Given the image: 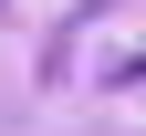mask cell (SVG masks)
<instances>
[{
    "mask_svg": "<svg viewBox=\"0 0 146 136\" xmlns=\"http://www.w3.org/2000/svg\"><path fill=\"white\" fill-rule=\"evenodd\" d=\"M115 84H136V94H146V63H125V73H115Z\"/></svg>",
    "mask_w": 146,
    "mask_h": 136,
    "instance_id": "cell-1",
    "label": "cell"
},
{
    "mask_svg": "<svg viewBox=\"0 0 146 136\" xmlns=\"http://www.w3.org/2000/svg\"><path fill=\"white\" fill-rule=\"evenodd\" d=\"M0 11H11V0H0Z\"/></svg>",
    "mask_w": 146,
    "mask_h": 136,
    "instance_id": "cell-2",
    "label": "cell"
}]
</instances>
